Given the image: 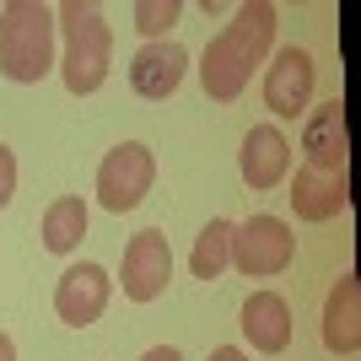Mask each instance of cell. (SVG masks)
I'll return each instance as SVG.
<instances>
[{
	"label": "cell",
	"mask_w": 361,
	"mask_h": 361,
	"mask_svg": "<svg viewBox=\"0 0 361 361\" xmlns=\"http://www.w3.org/2000/svg\"><path fill=\"white\" fill-rule=\"evenodd\" d=\"M140 361H183V356H178V350H173V345H151V350H146V356H140Z\"/></svg>",
	"instance_id": "d6986e66"
},
{
	"label": "cell",
	"mask_w": 361,
	"mask_h": 361,
	"mask_svg": "<svg viewBox=\"0 0 361 361\" xmlns=\"http://www.w3.org/2000/svg\"><path fill=\"white\" fill-rule=\"evenodd\" d=\"M226 264H232V221H211V226L195 238L189 270H195V281H216Z\"/></svg>",
	"instance_id": "2e32d148"
},
{
	"label": "cell",
	"mask_w": 361,
	"mask_h": 361,
	"mask_svg": "<svg viewBox=\"0 0 361 361\" xmlns=\"http://www.w3.org/2000/svg\"><path fill=\"white\" fill-rule=\"evenodd\" d=\"M183 71H189V54H183L178 44H146L135 60H130V87H135V97H146V103H162V97L178 92Z\"/></svg>",
	"instance_id": "7c38bea8"
},
{
	"label": "cell",
	"mask_w": 361,
	"mask_h": 361,
	"mask_svg": "<svg viewBox=\"0 0 361 361\" xmlns=\"http://www.w3.org/2000/svg\"><path fill=\"white\" fill-rule=\"evenodd\" d=\"M0 361H16V345H11V334H0Z\"/></svg>",
	"instance_id": "44dd1931"
},
{
	"label": "cell",
	"mask_w": 361,
	"mask_h": 361,
	"mask_svg": "<svg viewBox=\"0 0 361 361\" xmlns=\"http://www.w3.org/2000/svg\"><path fill=\"white\" fill-rule=\"evenodd\" d=\"M307 103H313V54L297 44L275 49L264 65V108L281 119H297Z\"/></svg>",
	"instance_id": "52a82bcc"
},
{
	"label": "cell",
	"mask_w": 361,
	"mask_h": 361,
	"mask_svg": "<svg viewBox=\"0 0 361 361\" xmlns=\"http://www.w3.org/2000/svg\"><path fill=\"white\" fill-rule=\"evenodd\" d=\"M81 238H87V200H75V195L54 200L44 211V248L49 254H71Z\"/></svg>",
	"instance_id": "9a60e30c"
},
{
	"label": "cell",
	"mask_w": 361,
	"mask_h": 361,
	"mask_svg": "<svg viewBox=\"0 0 361 361\" xmlns=\"http://www.w3.org/2000/svg\"><path fill=\"white\" fill-rule=\"evenodd\" d=\"M243 340L259 350V356H281L291 345V307L281 291H254L243 302Z\"/></svg>",
	"instance_id": "30bf717a"
},
{
	"label": "cell",
	"mask_w": 361,
	"mask_h": 361,
	"mask_svg": "<svg viewBox=\"0 0 361 361\" xmlns=\"http://www.w3.org/2000/svg\"><path fill=\"white\" fill-rule=\"evenodd\" d=\"M345 103H318L302 124V162L307 167H345Z\"/></svg>",
	"instance_id": "5bb4252c"
},
{
	"label": "cell",
	"mask_w": 361,
	"mask_h": 361,
	"mask_svg": "<svg viewBox=\"0 0 361 361\" xmlns=\"http://www.w3.org/2000/svg\"><path fill=\"white\" fill-rule=\"evenodd\" d=\"M11 195H16V157L11 146H0V211L11 205Z\"/></svg>",
	"instance_id": "ac0fdd59"
},
{
	"label": "cell",
	"mask_w": 361,
	"mask_h": 361,
	"mask_svg": "<svg viewBox=\"0 0 361 361\" xmlns=\"http://www.w3.org/2000/svg\"><path fill=\"white\" fill-rule=\"evenodd\" d=\"M297 254V238L281 216H248L243 226H232V264H238L248 281H270L281 275Z\"/></svg>",
	"instance_id": "277c9868"
},
{
	"label": "cell",
	"mask_w": 361,
	"mask_h": 361,
	"mask_svg": "<svg viewBox=\"0 0 361 361\" xmlns=\"http://www.w3.org/2000/svg\"><path fill=\"white\" fill-rule=\"evenodd\" d=\"M0 71L11 81H44L54 71V11L38 0L0 6Z\"/></svg>",
	"instance_id": "3957f363"
},
{
	"label": "cell",
	"mask_w": 361,
	"mask_h": 361,
	"mask_svg": "<svg viewBox=\"0 0 361 361\" xmlns=\"http://www.w3.org/2000/svg\"><path fill=\"white\" fill-rule=\"evenodd\" d=\"M54 27L65 32V92L71 97H92V92L108 81V65H114V32H108L103 11L97 6H81V0H65L54 11Z\"/></svg>",
	"instance_id": "7a4b0ae2"
},
{
	"label": "cell",
	"mask_w": 361,
	"mask_h": 361,
	"mask_svg": "<svg viewBox=\"0 0 361 361\" xmlns=\"http://www.w3.org/2000/svg\"><path fill=\"white\" fill-rule=\"evenodd\" d=\"M275 22H281V11L270 0H248L205 44V54H200V87H205L211 103H238L243 97V87L254 81V65H264L275 49Z\"/></svg>",
	"instance_id": "6da1fadb"
},
{
	"label": "cell",
	"mask_w": 361,
	"mask_h": 361,
	"mask_svg": "<svg viewBox=\"0 0 361 361\" xmlns=\"http://www.w3.org/2000/svg\"><path fill=\"white\" fill-rule=\"evenodd\" d=\"M173 281V248L157 226L135 232V238L124 243V264H119V286L130 302H157Z\"/></svg>",
	"instance_id": "8992f818"
},
{
	"label": "cell",
	"mask_w": 361,
	"mask_h": 361,
	"mask_svg": "<svg viewBox=\"0 0 361 361\" xmlns=\"http://www.w3.org/2000/svg\"><path fill=\"white\" fill-rule=\"evenodd\" d=\"M211 361H248L238 345H221V350H211Z\"/></svg>",
	"instance_id": "ffe728a7"
},
{
	"label": "cell",
	"mask_w": 361,
	"mask_h": 361,
	"mask_svg": "<svg viewBox=\"0 0 361 361\" xmlns=\"http://www.w3.org/2000/svg\"><path fill=\"white\" fill-rule=\"evenodd\" d=\"M151 183H157V157H151L140 140L114 146L103 157V167H97V200H103V211H114V216L135 211L140 200L151 195Z\"/></svg>",
	"instance_id": "5b68a950"
},
{
	"label": "cell",
	"mask_w": 361,
	"mask_h": 361,
	"mask_svg": "<svg viewBox=\"0 0 361 361\" xmlns=\"http://www.w3.org/2000/svg\"><path fill=\"white\" fill-rule=\"evenodd\" d=\"M178 16H183L178 0H140L135 6V27L146 32L151 44H167V32L178 27Z\"/></svg>",
	"instance_id": "e0dca14e"
},
{
	"label": "cell",
	"mask_w": 361,
	"mask_h": 361,
	"mask_svg": "<svg viewBox=\"0 0 361 361\" xmlns=\"http://www.w3.org/2000/svg\"><path fill=\"white\" fill-rule=\"evenodd\" d=\"M108 297H114V281H108L103 264H71L60 275V286H54V313L71 329H87V324L103 318Z\"/></svg>",
	"instance_id": "ba28073f"
},
{
	"label": "cell",
	"mask_w": 361,
	"mask_h": 361,
	"mask_svg": "<svg viewBox=\"0 0 361 361\" xmlns=\"http://www.w3.org/2000/svg\"><path fill=\"white\" fill-rule=\"evenodd\" d=\"M324 345H329V356H356L361 350V281H356V270L340 275L329 302H324Z\"/></svg>",
	"instance_id": "8fae6325"
},
{
	"label": "cell",
	"mask_w": 361,
	"mask_h": 361,
	"mask_svg": "<svg viewBox=\"0 0 361 361\" xmlns=\"http://www.w3.org/2000/svg\"><path fill=\"white\" fill-rule=\"evenodd\" d=\"M291 211L302 221H329L350 205V173L345 167H297V178H291Z\"/></svg>",
	"instance_id": "9c48e42d"
},
{
	"label": "cell",
	"mask_w": 361,
	"mask_h": 361,
	"mask_svg": "<svg viewBox=\"0 0 361 361\" xmlns=\"http://www.w3.org/2000/svg\"><path fill=\"white\" fill-rule=\"evenodd\" d=\"M291 173V140L275 124H254L243 135V183L248 189H275Z\"/></svg>",
	"instance_id": "4fadbf2b"
}]
</instances>
